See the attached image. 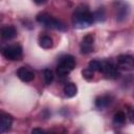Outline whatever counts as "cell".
<instances>
[{"mask_svg":"<svg viewBox=\"0 0 134 134\" xmlns=\"http://www.w3.org/2000/svg\"><path fill=\"white\" fill-rule=\"evenodd\" d=\"M94 21L93 13H91L86 6H79L72 16V24L76 28L89 27Z\"/></svg>","mask_w":134,"mask_h":134,"instance_id":"cell-1","label":"cell"},{"mask_svg":"<svg viewBox=\"0 0 134 134\" xmlns=\"http://www.w3.org/2000/svg\"><path fill=\"white\" fill-rule=\"evenodd\" d=\"M37 21L47 28H51V29H55V30H60V31H64L66 29V26L62 21L55 19L54 17H52L46 13L39 14L37 16Z\"/></svg>","mask_w":134,"mask_h":134,"instance_id":"cell-2","label":"cell"},{"mask_svg":"<svg viewBox=\"0 0 134 134\" xmlns=\"http://www.w3.org/2000/svg\"><path fill=\"white\" fill-rule=\"evenodd\" d=\"M75 67V60L72 55L67 54L61 58L60 63L57 67V73L59 76H66Z\"/></svg>","mask_w":134,"mask_h":134,"instance_id":"cell-3","label":"cell"},{"mask_svg":"<svg viewBox=\"0 0 134 134\" xmlns=\"http://www.w3.org/2000/svg\"><path fill=\"white\" fill-rule=\"evenodd\" d=\"M2 53H3L4 58L9 61H19L22 58L23 50L20 45L14 44V45H8V46L4 47L2 50Z\"/></svg>","mask_w":134,"mask_h":134,"instance_id":"cell-4","label":"cell"},{"mask_svg":"<svg viewBox=\"0 0 134 134\" xmlns=\"http://www.w3.org/2000/svg\"><path fill=\"white\" fill-rule=\"evenodd\" d=\"M100 72L103 74H105L106 77L108 79H117L119 76V71H118V67L115 66L114 64H112L111 62H102V68H100Z\"/></svg>","mask_w":134,"mask_h":134,"instance_id":"cell-5","label":"cell"},{"mask_svg":"<svg viewBox=\"0 0 134 134\" xmlns=\"http://www.w3.org/2000/svg\"><path fill=\"white\" fill-rule=\"evenodd\" d=\"M117 67L124 70H131L134 68V57L130 54H120L117 57Z\"/></svg>","mask_w":134,"mask_h":134,"instance_id":"cell-6","label":"cell"},{"mask_svg":"<svg viewBox=\"0 0 134 134\" xmlns=\"http://www.w3.org/2000/svg\"><path fill=\"white\" fill-rule=\"evenodd\" d=\"M93 46H94V37L92 35H87L83 38L82 43H81V51L82 53H89L93 51Z\"/></svg>","mask_w":134,"mask_h":134,"instance_id":"cell-7","label":"cell"},{"mask_svg":"<svg viewBox=\"0 0 134 134\" xmlns=\"http://www.w3.org/2000/svg\"><path fill=\"white\" fill-rule=\"evenodd\" d=\"M17 75L22 82H25V83H29L35 79L34 72L27 67H20L17 70Z\"/></svg>","mask_w":134,"mask_h":134,"instance_id":"cell-8","label":"cell"},{"mask_svg":"<svg viewBox=\"0 0 134 134\" xmlns=\"http://www.w3.org/2000/svg\"><path fill=\"white\" fill-rule=\"evenodd\" d=\"M13 125V117L9 114H2L1 120H0V132L1 134H4L8 132Z\"/></svg>","mask_w":134,"mask_h":134,"instance_id":"cell-9","label":"cell"},{"mask_svg":"<svg viewBox=\"0 0 134 134\" xmlns=\"http://www.w3.org/2000/svg\"><path fill=\"white\" fill-rule=\"evenodd\" d=\"M129 6L125 2H118L116 7V19L117 21H122L127 18L129 14Z\"/></svg>","mask_w":134,"mask_h":134,"instance_id":"cell-10","label":"cell"},{"mask_svg":"<svg viewBox=\"0 0 134 134\" xmlns=\"http://www.w3.org/2000/svg\"><path fill=\"white\" fill-rule=\"evenodd\" d=\"M17 36V29L12 26V25H7L2 27L1 29V37L3 40H12Z\"/></svg>","mask_w":134,"mask_h":134,"instance_id":"cell-11","label":"cell"},{"mask_svg":"<svg viewBox=\"0 0 134 134\" xmlns=\"http://www.w3.org/2000/svg\"><path fill=\"white\" fill-rule=\"evenodd\" d=\"M110 103H111V97L109 95H100V96H97L95 99V106L98 109L106 108Z\"/></svg>","mask_w":134,"mask_h":134,"instance_id":"cell-12","label":"cell"},{"mask_svg":"<svg viewBox=\"0 0 134 134\" xmlns=\"http://www.w3.org/2000/svg\"><path fill=\"white\" fill-rule=\"evenodd\" d=\"M64 94L67 96V97H73L76 92H77V88H76V85L73 84V83H67L65 86H64Z\"/></svg>","mask_w":134,"mask_h":134,"instance_id":"cell-13","label":"cell"},{"mask_svg":"<svg viewBox=\"0 0 134 134\" xmlns=\"http://www.w3.org/2000/svg\"><path fill=\"white\" fill-rule=\"evenodd\" d=\"M52 39L49 37V36H42L40 39H39V45L44 48V49H48V48H51L52 47Z\"/></svg>","mask_w":134,"mask_h":134,"instance_id":"cell-14","label":"cell"},{"mask_svg":"<svg viewBox=\"0 0 134 134\" xmlns=\"http://www.w3.org/2000/svg\"><path fill=\"white\" fill-rule=\"evenodd\" d=\"M126 120V114L122 111H118L113 116V121L115 125H122Z\"/></svg>","mask_w":134,"mask_h":134,"instance_id":"cell-15","label":"cell"},{"mask_svg":"<svg viewBox=\"0 0 134 134\" xmlns=\"http://www.w3.org/2000/svg\"><path fill=\"white\" fill-rule=\"evenodd\" d=\"M89 69H91L93 72L94 71H100V68H102V62L100 61H97V60H92L89 62V66H88Z\"/></svg>","mask_w":134,"mask_h":134,"instance_id":"cell-16","label":"cell"},{"mask_svg":"<svg viewBox=\"0 0 134 134\" xmlns=\"http://www.w3.org/2000/svg\"><path fill=\"white\" fill-rule=\"evenodd\" d=\"M53 77H54V75H53L52 70H50V69H45L44 70V80H45V83L47 85H50L52 83Z\"/></svg>","mask_w":134,"mask_h":134,"instance_id":"cell-17","label":"cell"},{"mask_svg":"<svg viewBox=\"0 0 134 134\" xmlns=\"http://www.w3.org/2000/svg\"><path fill=\"white\" fill-rule=\"evenodd\" d=\"M93 16H94V20L95 21H104L105 20V12H104L103 8H99L96 12H94Z\"/></svg>","mask_w":134,"mask_h":134,"instance_id":"cell-18","label":"cell"},{"mask_svg":"<svg viewBox=\"0 0 134 134\" xmlns=\"http://www.w3.org/2000/svg\"><path fill=\"white\" fill-rule=\"evenodd\" d=\"M82 74H83V77H84L85 80H87V81H90V80L93 79V71H92L91 69H89V68L84 69V70L82 71Z\"/></svg>","mask_w":134,"mask_h":134,"instance_id":"cell-19","label":"cell"},{"mask_svg":"<svg viewBox=\"0 0 134 134\" xmlns=\"http://www.w3.org/2000/svg\"><path fill=\"white\" fill-rule=\"evenodd\" d=\"M31 134H48V133L41 128H35V129H32Z\"/></svg>","mask_w":134,"mask_h":134,"instance_id":"cell-20","label":"cell"},{"mask_svg":"<svg viewBox=\"0 0 134 134\" xmlns=\"http://www.w3.org/2000/svg\"><path fill=\"white\" fill-rule=\"evenodd\" d=\"M128 112H129V114H128V117L130 118V121L131 122H134V109H128Z\"/></svg>","mask_w":134,"mask_h":134,"instance_id":"cell-21","label":"cell"}]
</instances>
